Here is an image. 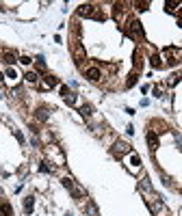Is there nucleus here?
Segmentation results:
<instances>
[{
	"instance_id": "nucleus-9",
	"label": "nucleus",
	"mask_w": 182,
	"mask_h": 216,
	"mask_svg": "<svg viewBox=\"0 0 182 216\" xmlns=\"http://www.w3.org/2000/svg\"><path fill=\"white\" fill-rule=\"evenodd\" d=\"M57 78L54 76H43V89H52V87H57Z\"/></svg>"
},
{
	"instance_id": "nucleus-6",
	"label": "nucleus",
	"mask_w": 182,
	"mask_h": 216,
	"mask_svg": "<svg viewBox=\"0 0 182 216\" xmlns=\"http://www.w3.org/2000/svg\"><path fill=\"white\" fill-rule=\"evenodd\" d=\"M93 4H80L78 7V15L80 17H93Z\"/></svg>"
},
{
	"instance_id": "nucleus-7",
	"label": "nucleus",
	"mask_w": 182,
	"mask_h": 216,
	"mask_svg": "<svg viewBox=\"0 0 182 216\" xmlns=\"http://www.w3.org/2000/svg\"><path fill=\"white\" fill-rule=\"evenodd\" d=\"M145 138H148V145H150V151H156V149H158V136H156V134H154L152 130L148 132V136H145Z\"/></svg>"
},
{
	"instance_id": "nucleus-24",
	"label": "nucleus",
	"mask_w": 182,
	"mask_h": 216,
	"mask_svg": "<svg viewBox=\"0 0 182 216\" xmlns=\"http://www.w3.org/2000/svg\"><path fill=\"white\" fill-rule=\"evenodd\" d=\"M20 63H22V65H31V63H33V61H31L28 56H22V58H20Z\"/></svg>"
},
{
	"instance_id": "nucleus-13",
	"label": "nucleus",
	"mask_w": 182,
	"mask_h": 216,
	"mask_svg": "<svg viewBox=\"0 0 182 216\" xmlns=\"http://www.w3.org/2000/svg\"><path fill=\"white\" fill-rule=\"evenodd\" d=\"M150 65L152 67H163V61H160L158 54H152V56H150Z\"/></svg>"
},
{
	"instance_id": "nucleus-15",
	"label": "nucleus",
	"mask_w": 182,
	"mask_h": 216,
	"mask_svg": "<svg viewBox=\"0 0 182 216\" xmlns=\"http://www.w3.org/2000/svg\"><path fill=\"white\" fill-rule=\"evenodd\" d=\"M130 164H132L134 169H139V166H141V158L136 156V154H130Z\"/></svg>"
},
{
	"instance_id": "nucleus-20",
	"label": "nucleus",
	"mask_w": 182,
	"mask_h": 216,
	"mask_svg": "<svg viewBox=\"0 0 182 216\" xmlns=\"http://www.w3.org/2000/svg\"><path fill=\"white\" fill-rule=\"evenodd\" d=\"M7 78H9V80H15V78H17V74H15L13 69H7Z\"/></svg>"
},
{
	"instance_id": "nucleus-21",
	"label": "nucleus",
	"mask_w": 182,
	"mask_h": 216,
	"mask_svg": "<svg viewBox=\"0 0 182 216\" xmlns=\"http://www.w3.org/2000/svg\"><path fill=\"white\" fill-rule=\"evenodd\" d=\"M154 95H156V97H163V87H160V84L154 87Z\"/></svg>"
},
{
	"instance_id": "nucleus-1",
	"label": "nucleus",
	"mask_w": 182,
	"mask_h": 216,
	"mask_svg": "<svg viewBox=\"0 0 182 216\" xmlns=\"http://www.w3.org/2000/svg\"><path fill=\"white\" fill-rule=\"evenodd\" d=\"M165 52V56H167V61H169V65H176V63H180L182 61V50H178V48H165L163 50Z\"/></svg>"
},
{
	"instance_id": "nucleus-23",
	"label": "nucleus",
	"mask_w": 182,
	"mask_h": 216,
	"mask_svg": "<svg viewBox=\"0 0 182 216\" xmlns=\"http://www.w3.org/2000/svg\"><path fill=\"white\" fill-rule=\"evenodd\" d=\"M134 82H136V76H134V74H132V76H130V78H128V82H126V87H132V84H134Z\"/></svg>"
},
{
	"instance_id": "nucleus-25",
	"label": "nucleus",
	"mask_w": 182,
	"mask_h": 216,
	"mask_svg": "<svg viewBox=\"0 0 182 216\" xmlns=\"http://www.w3.org/2000/svg\"><path fill=\"white\" fill-rule=\"evenodd\" d=\"M15 138H17V141H20V143H24V136H22V134H20V132H17V130H15Z\"/></svg>"
},
{
	"instance_id": "nucleus-4",
	"label": "nucleus",
	"mask_w": 182,
	"mask_h": 216,
	"mask_svg": "<svg viewBox=\"0 0 182 216\" xmlns=\"http://www.w3.org/2000/svg\"><path fill=\"white\" fill-rule=\"evenodd\" d=\"M61 95H63V100H65L69 106H74V104H76V93H74V91H69L67 87H61Z\"/></svg>"
},
{
	"instance_id": "nucleus-3",
	"label": "nucleus",
	"mask_w": 182,
	"mask_h": 216,
	"mask_svg": "<svg viewBox=\"0 0 182 216\" xmlns=\"http://www.w3.org/2000/svg\"><path fill=\"white\" fill-rule=\"evenodd\" d=\"M113 154L115 156H124V154H130V145L126 141H117L113 145Z\"/></svg>"
},
{
	"instance_id": "nucleus-8",
	"label": "nucleus",
	"mask_w": 182,
	"mask_h": 216,
	"mask_svg": "<svg viewBox=\"0 0 182 216\" xmlns=\"http://www.w3.org/2000/svg\"><path fill=\"white\" fill-rule=\"evenodd\" d=\"M26 82H28V84H37L39 82V74H37V71H26Z\"/></svg>"
},
{
	"instance_id": "nucleus-12",
	"label": "nucleus",
	"mask_w": 182,
	"mask_h": 216,
	"mask_svg": "<svg viewBox=\"0 0 182 216\" xmlns=\"http://www.w3.org/2000/svg\"><path fill=\"white\" fill-rule=\"evenodd\" d=\"M33 205H35V199H33V197H26V199H24V212L31 214L33 212Z\"/></svg>"
},
{
	"instance_id": "nucleus-14",
	"label": "nucleus",
	"mask_w": 182,
	"mask_h": 216,
	"mask_svg": "<svg viewBox=\"0 0 182 216\" xmlns=\"http://www.w3.org/2000/svg\"><path fill=\"white\" fill-rule=\"evenodd\" d=\"M80 112H83V117H85V119H89V117L93 115V108H91L89 104H83V108H80Z\"/></svg>"
},
{
	"instance_id": "nucleus-17",
	"label": "nucleus",
	"mask_w": 182,
	"mask_h": 216,
	"mask_svg": "<svg viewBox=\"0 0 182 216\" xmlns=\"http://www.w3.org/2000/svg\"><path fill=\"white\" fill-rule=\"evenodd\" d=\"M0 212H2V216H11V214H13L9 203H2V205H0Z\"/></svg>"
},
{
	"instance_id": "nucleus-26",
	"label": "nucleus",
	"mask_w": 182,
	"mask_h": 216,
	"mask_svg": "<svg viewBox=\"0 0 182 216\" xmlns=\"http://www.w3.org/2000/svg\"><path fill=\"white\" fill-rule=\"evenodd\" d=\"M67 216H72V214H67Z\"/></svg>"
},
{
	"instance_id": "nucleus-18",
	"label": "nucleus",
	"mask_w": 182,
	"mask_h": 216,
	"mask_svg": "<svg viewBox=\"0 0 182 216\" xmlns=\"http://www.w3.org/2000/svg\"><path fill=\"white\" fill-rule=\"evenodd\" d=\"M37 119H39V121L48 119V110H46V108H39V110H37Z\"/></svg>"
},
{
	"instance_id": "nucleus-2",
	"label": "nucleus",
	"mask_w": 182,
	"mask_h": 216,
	"mask_svg": "<svg viewBox=\"0 0 182 216\" xmlns=\"http://www.w3.org/2000/svg\"><path fill=\"white\" fill-rule=\"evenodd\" d=\"M128 35L132 39H143V28H141L139 20H130L128 22Z\"/></svg>"
},
{
	"instance_id": "nucleus-11",
	"label": "nucleus",
	"mask_w": 182,
	"mask_h": 216,
	"mask_svg": "<svg viewBox=\"0 0 182 216\" xmlns=\"http://www.w3.org/2000/svg\"><path fill=\"white\" fill-rule=\"evenodd\" d=\"M61 184L65 186L69 192H74V190H76V186H74V179H72V177H63V179H61Z\"/></svg>"
},
{
	"instance_id": "nucleus-16",
	"label": "nucleus",
	"mask_w": 182,
	"mask_h": 216,
	"mask_svg": "<svg viewBox=\"0 0 182 216\" xmlns=\"http://www.w3.org/2000/svg\"><path fill=\"white\" fill-rule=\"evenodd\" d=\"M4 63H7V65H13V63H15V56H13V52H4Z\"/></svg>"
},
{
	"instance_id": "nucleus-19",
	"label": "nucleus",
	"mask_w": 182,
	"mask_h": 216,
	"mask_svg": "<svg viewBox=\"0 0 182 216\" xmlns=\"http://www.w3.org/2000/svg\"><path fill=\"white\" fill-rule=\"evenodd\" d=\"M39 169L43 171V173H52V171H54L52 166H48V162H41V166H39Z\"/></svg>"
},
{
	"instance_id": "nucleus-22",
	"label": "nucleus",
	"mask_w": 182,
	"mask_h": 216,
	"mask_svg": "<svg viewBox=\"0 0 182 216\" xmlns=\"http://www.w3.org/2000/svg\"><path fill=\"white\" fill-rule=\"evenodd\" d=\"M178 80H180V76H176V74H174V76H171V78H169V87H174V84L178 82Z\"/></svg>"
},
{
	"instance_id": "nucleus-5",
	"label": "nucleus",
	"mask_w": 182,
	"mask_h": 216,
	"mask_svg": "<svg viewBox=\"0 0 182 216\" xmlns=\"http://www.w3.org/2000/svg\"><path fill=\"white\" fill-rule=\"evenodd\" d=\"M85 76L91 80V82H98V80L102 78V71H100L98 67H87V69H85Z\"/></svg>"
},
{
	"instance_id": "nucleus-10",
	"label": "nucleus",
	"mask_w": 182,
	"mask_h": 216,
	"mask_svg": "<svg viewBox=\"0 0 182 216\" xmlns=\"http://www.w3.org/2000/svg\"><path fill=\"white\" fill-rule=\"evenodd\" d=\"M178 7H182V2H178V0H174V2H165V11L167 13H176Z\"/></svg>"
}]
</instances>
